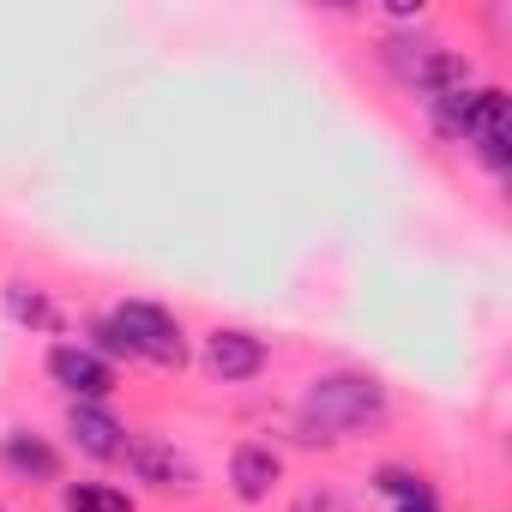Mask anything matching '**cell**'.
<instances>
[{
  "label": "cell",
  "instance_id": "cell-14",
  "mask_svg": "<svg viewBox=\"0 0 512 512\" xmlns=\"http://www.w3.org/2000/svg\"><path fill=\"white\" fill-rule=\"evenodd\" d=\"M91 338H97V356H133V350H127V338L115 332V320H103Z\"/></svg>",
  "mask_w": 512,
  "mask_h": 512
},
{
  "label": "cell",
  "instance_id": "cell-11",
  "mask_svg": "<svg viewBox=\"0 0 512 512\" xmlns=\"http://www.w3.org/2000/svg\"><path fill=\"white\" fill-rule=\"evenodd\" d=\"M380 494L398 506V512H440V500H434V488L416 476V470H380Z\"/></svg>",
  "mask_w": 512,
  "mask_h": 512
},
{
  "label": "cell",
  "instance_id": "cell-12",
  "mask_svg": "<svg viewBox=\"0 0 512 512\" xmlns=\"http://www.w3.org/2000/svg\"><path fill=\"white\" fill-rule=\"evenodd\" d=\"M67 512H133V500L109 482H73L67 488Z\"/></svg>",
  "mask_w": 512,
  "mask_h": 512
},
{
  "label": "cell",
  "instance_id": "cell-8",
  "mask_svg": "<svg viewBox=\"0 0 512 512\" xmlns=\"http://www.w3.org/2000/svg\"><path fill=\"white\" fill-rule=\"evenodd\" d=\"M67 434H73V446L91 452V458H121V452H127V428H121L103 404H73V410H67Z\"/></svg>",
  "mask_w": 512,
  "mask_h": 512
},
{
  "label": "cell",
  "instance_id": "cell-5",
  "mask_svg": "<svg viewBox=\"0 0 512 512\" xmlns=\"http://www.w3.org/2000/svg\"><path fill=\"white\" fill-rule=\"evenodd\" d=\"M49 374H55V386H67L79 404H97V398L115 392V368H109L97 350H85V344H55V350H49Z\"/></svg>",
  "mask_w": 512,
  "mask_h": 512
},
{
  "label": "cell",
  "instance_id": "cell-6",
  "mask_svg": "<svg viewBox=\"0 0 512 512\" xmlns=\"http://www.w3.org/2000/svg\"><path fill=\"white\" fill-rule=\"evenodd\" d=\"M127 470L139 476V482H151V488H193V464L169 446V440H151V434H139V440H127Z\"/></svg>",
  "mask_w": 512,
  "mask_h": 512
},
{
  "label": "cell",
  "instance_id": "cell-10",
  "mask_svg": "<svg viewBox=\"0 0 512 512\" xmlns=\"http://www.w3.org/2000/svg\"><path fill=\"white\" fill-rule=\"evenodd\" d=\"M0 458H7V470H19V476H31V482H55V476H61L55 446H49L43 434H25V428L0 440Z\"/></svg>",
  "mask_w": 512,
  "mask_h": 512
},
{
  "label": "cell",
  "instance_id": "cell-9",
  "mask_svg": "<svg viewBox=\"0 0 512 512\" xmlns=\"http://www.w3.org/2000/svg\"><path fill=\"white\" fill-rule=\"evenodd\" d=\"M278 476H284V458H278L272 446H260V440L235 446V458H229V482H235L241 500H266Z\"/></svg>",
  "mask_w": 512,
  "mask_h": 512
},
{
  "label": "cell",
  "instance_id": "cell-7",
  "mask_svg": "<svg viewBox=\"0 0 512 512\" xmlns=\"http://www.w3.org/2000/svg\"><path fill=\"white\" fill-rule=\"evenodd\" d=\"M205 368L217 380H253L266 368V344L253 338V332H211L205 338Z\"/></svg>",
  "mask_w": 512,
  "mask_h": 512
},
{
  "label": "cell",
  "instance_id": "cell-4",
  "mask_svg": "<svg viewBox=\"0 0 512 512\" xmlns=\"http://www.w3.org/2000/svg\"><path fill=\"white\" fill-rule=\"evenodd\" d=\"M458 139H464V145H470V151H476V157H482V163H488L494 175H500V169L512 163V127H506V97L482 85V91H476V109H470V121H464V133H458Z\"/></svg>",
  "mask_w": 512,
  "mask_h": 512
},
{
  "label": "cell",
  "instance_id": "cell-1",
  "mask_svg": "<svg viewBox=\"0 0 512 512\" xmlns=\"http://www.w3.org/2000/svg\"><path fill=\"white\" fill-rule=\"evenodd\" d=\"M386 386L374 380V374H320L308 392H302V410H296V422H302V440H350V434H362V428H374L380 416H386Z\"/></svg>",
  "mask_w": 512,
  "mask_h": 512
},
{
  "label": "cell",
  "instance_id": "cell-13",
  "mask_svg": "<svg viewBox=\"0 0 512 512\" xmlns=\"http://www.w3.org/2000/svg\"><path fill=\"white\" fill-rule=\"evenodd\" d=\"M7 314L19 326H55V308H49V296L37 284H7Z\"/></svg>",
  "mask_w": 512,
  "mask_h": 512
},
{
  "label": "cell",
  "instance_id": "cell-2",
  "mask_svg": "<svg viewBox=\"0 0 512 512\" xmlns=\"http://www.w3.org/2000/svg\"><path fill=\"white\" fill-rule=\"evenodd\" d=\"M386 61H392V73H398L410 91H422V97H446V91H464V85H470V61H464L458 49L434 43V37L386 43Z\"/></svg>",
  "mask_w": 512,
  "mask_h": 512
},
{
  "label": "cell",
  "instance_id": "cell-3",
  "mask_svg": "<svg viewBox=\"0 0 512 512\" xmlns=\"http://www.w3.org/2000/svg\"><path fill=\"white\" fill-rule=\"evenodd\" d=\"M115 332L127 338L133 356H145V362H157V368H181V362H187L181 320H175L169 308H157V302H127V308H115Z\"/></svg>",
  "mask_w": 512,
  "mask_h": 512
},
{
  "label": "cell",
  "instance_id": "cell-15",
  "mask_svg": "<svg viewBox=\"0 0 512 512\" xmlns=\"http://www.w3.org/2000/svg\"><path fill=\"white\" fill-rule=\"evenodd\" d=\"M296 512H350V506H344L338 494H326V488H314V494H302V500H296Z\"/></svg>",
  "mask_w": 512,
  "mask_h": 512
}]
</instances>
